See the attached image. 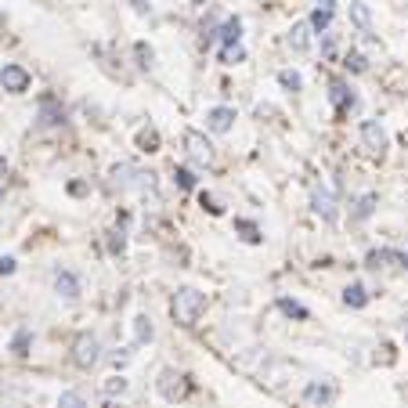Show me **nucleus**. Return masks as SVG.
Returning a JSON list of instances; mask_svg holds the SVG:
<instances>
[{
  "instance_id": "nucleus-27",
  "label": "nucleus",
  "mask_w": 408,
  "mask_h": 408,
  "mask_svg": "<svg viewBox=\"0 0 408 408\" xmlns=\"http://www.w3.org/2000/svg\"><path fill=\"white\" fill-rule=\"evenodd\" d=\"M138 145H141L145 152H155V145H160V134H155V131L148 127V131H141V134H138Z\"/></svg>"
},
{
  "instance_id": "nucleus-33",
  "label": "nucleus",
  "mask_w": 408,
  "mask_h": 408,
  "mask_svg": "<svg viewBox=\"0 0 408 408\" xmlns=\"http://www.w3.org/2000/svg\"><path fill=\"white\" fill-rule=\"evenodd\" d=\"M102 408H127V404H123V401H116V397H109V401H105Z\"/></svg>"
},
{
  "instance_id": "nucleus-21",
  "label": "nucleus",
  "mask_w": 408,
  "mask_h": 408,
  "mask_svg": "<svg viewBox=\"0 0 408 408\" xmlns=\"http://www.w3.org/2000/svg\"><path fill=\"white\" fill-rule=\"evenodd\" d=\"M134 340H138V343H148V340H152V322H148L145 315L134 318Z\"/></svg>"
},
{
  "instance_id": "nucleus-32",
  "label": "nucleus",
  "mask_w": 408,
  "mask_h": 408,
  "mask_svg": "<svg viewBox=\"0 0 408 408\" xmlns=\"http://www.w3.org/2000/svg\"><path fill=\"white\" fill-rule=\"evenodd\" d=\"M11 271H15V260L4 257V260H0V275H11Z\"/></svg>"
},
{
  "instance_id": "nucleus-29",
  "label": "nucleus",
  "mask_w": 408,
  "mask_h": 408,
  "mask_svg": "<svg viewBox=\"0 0 408 408\" xmlns=\"http://www.w3.org/2000/svg\"><path fill=\"white\" fill-rule=\"evenodd\" d=\"M134 54H138V66H141V69L152 66V47H148V44H134Z\"/></svg>"
},
{
  "instance_id": "nucleus-23",
  "label": "nucleus",
  "mask_w": 408,
  "mask_h": 408,
  "mask_svg": "<svg viewBox=\"0 0 408 408\" xmlns=\"http://www.w3.org/2000/svg\"><path fill=\"white\" fill-rule=\"evenodd\" d=\"M58 408H87V401H83V394H76V390H66L58 397Z\"/></svg>"
},
{
  "instance_id": "nucleus-3",
  "label": "nucleus",
  "mask_w": 408,
  "mask_h": 408,
  "mask_svg": "<svg viewBox=\"0 0 408 408\" xmlns=\"http://www.w3.org/2000/svg\"><path fill=\"white\" fill-rule=\"evenodd\" d=\"M160 394L167 397V401H181L184 394H188V376L184 372H177V368H163L160 372Z\"/></svg>"
},
{
  "instance_id": "nucleus-28",
  "label": "nucleus",
  "mask_w": 408,
  "mask_h": 408,
  "mask_svg": "<svg viewBox=\"0 0 408 408\" xmlns=\"http://www.w3.org/2000/svg\"><path fill=\"white\" fill-rule=\"evenodd\" d=\"M105 394H109V397H116V394H127V380H123V376H112V380L105 383Z\"/></svg>"
},
{
  "instance_id": "nucleus-20",
  "label": "nucleus",
  "mask_w": 408,
  "mask_h": 408,
  "mask_svg": "<svg viewBox=\"0 0 408 408\" xmlns=\"http://www.w3.org/2000/svg\"><path fill=\"white\" fill-rule=\"evenodd\" d=\"M372 210H376V196H361L351 217H354V221H365V217H372Z\"/></svg>"
},
{
  "instance_id": "nucleus-19",
  "label": "nucleus",
  "mask_w": 408,
  "mask_h": 408,
  "mask_svg": "<svg viewBox=\"0 0 408 408\" xmlns=\"http://www.w3.org/2000/svg\"><path fill=\"white\" fill-rule=\"evenodd\" d=\"M351 18H354V25H358V29H365V33H368V29H372V18H368V8L361 4V0H354V4H351Z\"/></svg>"
},
{
  "instance_id": "nucleus-12",
  "label": "nucleus",
  "mask_w": 408,
  "mask_h": 408,
  "mask_svg": "<svg viewBox=\"0 0 408 408\" xmlns=\"http://www.w3.org/2000/svg\"><path fill=\"white\" fill-rule=\"evenodd\" d=\"M61 119H66V112H61V105L54 102V94H44L40 98V123L51 127V123H61Z\"/></svg>"
},
{
  "instance_id": "nucleus-34",
  "label": "nucleus",
  "mask_w": 408,
  "mask_h": 408,
  "mask_svg": "<svg viewBox=\"0 0 408 408\" xmlns=\"http://www.w3.org/2000/svg\"><path fill=\"white\" fill-rule=\"evenodd\" d=\"M318 8H322V11H332V8H336V0H318Z\"/></svg>"
},
{
  "instance_id": "nucleus-18",
  "label": "nucleus",
  "mask_w": 408,
  "mask_h": 408,
  "mask_svg": "<svg viewBox=\"0 0 408 408\" xmlns=\"http://www.w3.org/2000/svg\"><path fill=\"white\" fill-rule=\"evenodd\" d=\"M329 25H332V11H322V8H318L315 15H311V29H315L318 37H325V33H329Z\"/></svg>"
},
{
  "instance_id": "nucleus-17",
  "label": "nucleus",
  "mask_w": 408,
  "mask_h": 408,
  "mask_svg": "<svg viewBox=\"0 0 408 408\" xmlns=\"http://www.w3.org/2000/svg\"><path fill=\"white\" fill-rule=\"evenodd\" d=\"M343 69H347V73H365L368 61H365L361 51H347V54H343Z\"/></svg>"
},
{
  "instance_id": "nucleus-25",
  "label": "nucleus",
  "mask_w": 408,
  "mask_h": 408,
  "mask_svg": "<svg viewBox=\"0 0 408 408\" xmlns=\"http://www.w3.org/2000/svg\"><path fill=\"white\" fill-rule=\"evenodd\" d=\"M11 351H15L18 358H25V354H29V332H25V329H18V332H15V340H11Z\"/></svg>"
},
{
  "instance_id": "nucleus-31",
  "label": "nucleus",
  "mask_w": 408,
  "mask_h": 408,
  "mask_svg": "<svg viewBox=\"0 0 408 408\" xmlns=\"http://www.w3.org/2000/svg\"><path fill=\"white\" fill-rule=\"evenodd\" d=\"M203 206H206L210 213H221V206H217V199H213V196H206V192H203Z\"/></svg>"
},
{
  "instance_id": "nucleus-13",
  "label": "nucleus",
  "mask_w": 408,
  "mask_h": 408,
  "mask_svg": "<svg viewBox=\"0 0 408 408\" xmlns=\"http://www.w3.org/2000/svg\"><path fill=\"white\" fill-rule=\"evenodd\" d=\"M343 304H347V307H354V311L368 304V293H365V286H361V282H351V286L343 289Z\"/></svg>"
},
{
  "instance_id": "nucleus-11",
  "label": "nucleus",
  "mask_w": 408,
  "mask_h": 408,
  "mask_svg": "<svg viewBox=\"0 0 408 408\" xmlns=\"http://www.w3.org/2000/svg\"><path fill=\"white\" fill-rule=\"evenodd\" d=\"M210 40H221L224 47H239V40H242V22H239V18H228Z\"/></svg>"
},
{
  "instance_id": "nucleus-22",
  "label": "nucleus",
  "mask_w": 408,
  "mask_h": 408,
  "mask_svg": "<svg viewBox=\"0 0 408 408\" xmlns=\"http://www.w3.org/2000/svg\"><path fill=\"white\" fill-rule=\"evenodd\" d=\"M278 83L286 87V90H300V87H304L300 73H293V69H282V73H278Z\"/></svg>"
},
{
  "instance_id": "nucleus-14",
  "label": "nucleus",
  "mask_w": 408,
  "mask_h": 408,
  "mask_svg": "<svg viewBox=\"0 0 408 408\" xmlns=\"http://www.w3.org/2000/svg\"><path fill=\"white\" fill-rule=\"evenodd\" d=\"M289 44H293L296 51H307V47H311V22H300V25H293V33H289Z\"/></svg>"
},
{
  "instance_id": "nucleus-30",
  "label": "nucleus",
  "mask_w": 408,
  "mask_h": 408,
  "mask_svg": "<svg viewBox=\"0 0 408 408\" xmlns=\"http://www.w3.org/2000/svg\"><path fill=\"white\" fill-rule=\"evenodd\" d=\"M221 58L228 61V66H235V61L246 58V51H242V47H221Z\"/></svg>"
},
{
  "instance_id": "nucleus-5",
  "label": "nucleus",
  "mask_w": 408,
  "mask_h": 408,
  "mask_svg": "<svg viewBox=\"0 0 408 408\" xmlns=\"http://www.w3.org/2000/svg\"><path fill=\"white\" fill-rule=\"evenodd\" d=\"M29 83H33V76H29V69L15 66V61H8L4 69H0V87H4L8 94H25Z\"/></svg>"
},
{
  "instance_id": "nucleus-15",
  "label": "nucleus",
  "mask_w": 408,
  "mask_h": 408,
  "mask_svg": "<svg viewBox=\"0 0 408 408\" xmlns=\"http://www.w3.org/2000/svg\"><path fill=\"white\" fill-rule=\"evenodd\" d=\"M315 210L325 217V221H332V217H336V203H332V196L325 192V188H318V192H315Z\"/></svg>"
},
{
  "instance_id": "nucleus-9",
  "label": "nucleus",
  "mask_w": 408,
  "mask_h": 408,
  "mask_svg": "<svg viewBox=\"0 0 408 408\" xmlns=\"http://www.w3.org/2000/svg\"><path fill=\"white\" fill-rule=\"evenodd\" d=\"M54 289H58V296L76 300L80 296V278L73 271H54Z\"/></svg>"
},
{
  "instance_id": "nucleus-16",
  "label": "nucleus",
  "mask_w": 408,
  "mask_h": 408,
  "mask_svg": "<svg viewBox=\"0 0 408 408\" xmlns=\"http://www.w3.org/2000/svg\"><path fill=\"white\" fill-rule=\"evenodd\" d=\"M278 311H282V315H289V318H300V322L311 315L304 304H296V300H289V296H282V300H278Z\"/></svg>"
},
{
  "instance_id": "nucleus-35",
  "label": "nucleus",
  "mask_w": 408,
  "mask_h": 408,
  "mask_svg": "<svg viewBox=\"0 0 408 408\" xmlns=\"http://www.w3.org/2000/svg\"><path fill=\"white\" fill-rule=\"evenodd\" d=\"M401 264H404V268H408V253H401Z\"/></svg>"
},
{
  "instance_id": "nucleus-10",
  "label": "nucleus",
  "mask_w": 408,
  "mask_h": 408,
  "mask_svg": "<svg viewBox=\"0 0 408 408\" xmlns=\"http://www.w3.org/2000/svg\"><path fill=\"white\" fill-rule=\"evenodd\" d=\"M304 397H307L311 404H315V408H329V404H332V397H336V390H332L329 383H307Z\"/></svg>"
},
{
  "instance_id": "nucleus-6",
  "label": "nucleus",
  "mask_w": 408,
  "mask_h": 408,
  "mask_svg": "<svg viewBox=\"0 0 408 408\" xmlns=\"http://www.w3.org/2000/svg\"><path fill=\"white\" fill-rule=\"evenodd\" d=\"M361 145H365L372 155H383L390 141H387V131L380 127V123H376V119H365V123H361Z\"/></svg>"
},
{
  "instance_id": "nucleus-26",
  "label": "nucleus",
  "mask_w": 408,
  "mask_h": 408,
  "mask_svg": "<svg viewBox=\"0 0 408 408\" xmlns=\"http://www.w3.org/2000/svg\"><path fill=\"white\" fill-rule=\"evenodd\" d=\"M235 228L242 232V239H246V242H260V232H257V224H253V221H235Z\"/></svg>"
},
{
  "instance_id": "nucleus-4",
  "label": "nucleus",
  "mask_w": 408,
  "mask_h": 408,
  "mask_svg": "<svg viewBox=\"0 0 408 408\" xmlns=\"http://www.w3.org/2000/svg\"><path fill=\"white\" fill-rule=\"evenodd\" d=\"M184 152L192 155V163H199V167H210V163H213V145H210L206 134H199V131H184Z\"/></svg>"
},
{
  "instance_id": "nucleus-8",
  "label": "nucleus",
  "mask_w": 408,
  "mask_h": 408,
  "mask_svg": "<svg viewBox=\"0 0 408 408\" xmlns=\"http://www.w3.org/2000/svg\"><path fill=\"white\" fill-rule=\"evenodd\" d=\"M232 123H235V109L232 105H217V109L206 112V131H213V134L232 131Z\"/></svg>"
},
{
  "instance_id": "nucleus-2",
  "label": "nucleus",
  "mask_w": 408,
  "mask_h": 408,
  "mask_svg": "<svg viewBox=\"0 0 408 408\" xmlns=\"http://www.w3.org/2000/svg\"><path fill=\"white\" fill-rule=\"evenodd\" d=\"M98 361H102V340L94 336V332H80L73 340V365L83 368V372H90Z\"/></svg>"
},
{
  "instance_id": "nucleus-7",
  "label": "nucleus",
  "mask_w": 408,
  "mask_h": 408,
  "mask_svg": "<svg viewBox=\"0 0 408 408\" xmlns=\"http://www.w3.org/2000/svg\"><path fill=\"white\" fill-rule=\"evenodd\" d=\"M329 102L336 105L340 116H347L351 109H358V94L343 83V80H332V83H329Z\"/></svg>"
},
{
  "instance_id": "nucleus-24",
  "label": "nucleus",
  "mask_w": 408,
  "mask_h": 408,
  "mask_svg": "<svg viewBox=\"0 0 408 408\" xmlns=\"http://www.w3.org/2000/svg\"><path fill=\"white\" fill-rule=\"evenodd\" d=\"M174 184H177V188H184V192H192V188H196V177H192V170L177 167V170H174Z\"/></svg>"
},
{
  "instance_id": "nucleus-1",
  "label": "nucleus",
  "mask_w": 408,
  "mask_h": 408,
  "mask_svg": "<svg viewBox=\"0 0 408 408\" xmlns=\"http://www.w3.org/2000/svg\"><path fill=\"white\" fill-rule=\"evenodd\" d=\"M170 311H174V322L184 325V329H192L199 318H203V311H206V293L192 289V286H181L170 300Z\"/></svg>"
}]
</instances>
